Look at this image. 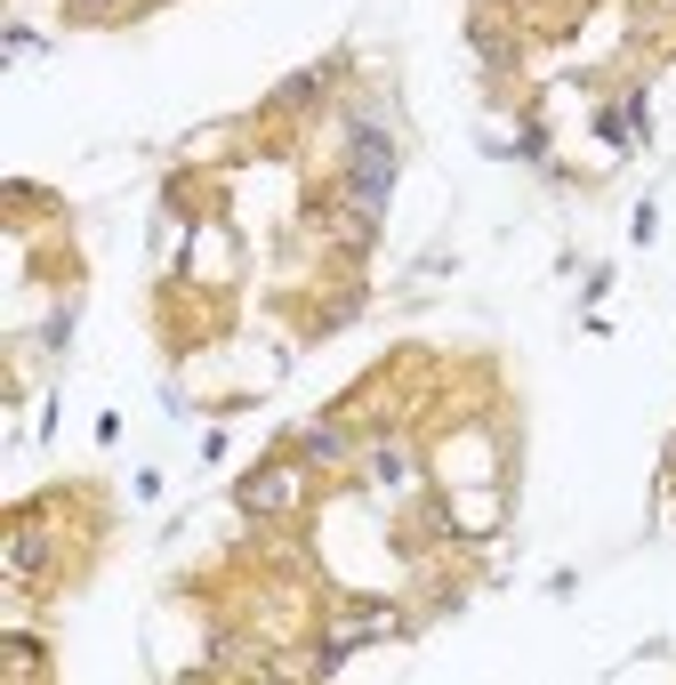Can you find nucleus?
<instances>
[{
  "label": "nucleus",
  "mask_w": 676,
  "mask_h": 685,
  "mask_svg": "<svg viewBox=\"0 0 676 685\" xmlns=\"http://www.w3.org/2000/svg\"><path fill=\"white\" fill-rule=\"evenodd\" d=\"M386 186H395V145H386L379 130H362V121H355V218H362V226L379 218Z\"/></svg>",
  "instance_id": "obj_1"
},
{
  "label": "nucleus",
  "mask_w": 676,
  "mask_h": 685,
  "mask_svg": "<svg viewBox=\"0 0 676 685\" xmlns=\"http://www.w3.org/2000/svg\"><path fill=\"white\" fill-rule=\"evenodd\" d=\"M386 629H395V613H386V605H362V613H347V629H338V638L323 645V670H338L362 638H386Z\"/></svg>",
  "instance_id": "obj_2"
},
{
  "label": "nucleus",
  "mask_w": 676,
  "mask_h": 685,
  "mask_svg": "<svg viewBox=\"0 0 676 685\" xmlns=\"http://www.w3.org/2000/svg\"><path fill=\"white\" fill-rule=\"evenodd\" d=\"M291 492H298V468H266V476H250V485H242V509H282Z\"/></svg>",
  "instance_id": "obj_3"
},
{
  "label": "nucleus",
  "mask_w": 676,
  "mask_h": 685,
  "mask_svg": "<svg viewBox=\"0 0 676 685\" xmlns=\"http://www.w3.org/2000/svg\"><path fill=\"white\" fill-rule=\"evenodd\" d=\"M33 565H41V541L17 524V532H9V573H33Z\"/></svg>",
  "instance_id": "obj_4"
},
{
  "label": "nucleus",
  "mask_w": 676,
  "mask_h": 685,
  "mask_svg": "<svg viewBox=\"0 0 676 685\" xmlns=\"http://www.w3.org/2000/svg\"><path fill=\"white\" fill-rule=\"evenodd\" d=\"M298 452H315V460H338V452H347V436H338V427H306Z\"/></svg>",
  "instance_id": "obj_5"
},
{
  "label": "nucleus",
  "mask_w": 676,
  "mask_h": 685,
  "mask_svg": "<svg viewBox=\"0 0 676 685\" xmlns=\"http://www.w3.org/2000/svg\"><path fill=\"white\" fill-rule=\"evenodd\" d=\"M81 9H97V0H81Z\"/></svg>",
  "instance_id": "obj_6"
}]
</instances>
